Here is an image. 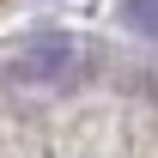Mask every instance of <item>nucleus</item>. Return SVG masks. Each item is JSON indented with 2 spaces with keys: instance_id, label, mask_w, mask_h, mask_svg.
<instances>
[{
  "instance_id": "nucleus-1",
  "label": "nucleus",
  "mask_w": 158,
  "mask_h": 158,
  "mask_svg": "<svg viewBox=\"0 0 158 158\" xmlns=\"http://www.w3.org/2000/svg\"><path fill=\"white\" fill-rule=\"evenodd\" d=\"M73 37L67 31H37L24 37V49L12 55V79H31V85H55V79L73 73Z\"/></svg>"
},
{
  "instance_id": "nucleus-2",
  "label": "nucleus",
  "mask_w": 158,
  "mask_h": 158,
  "mask_svg": "<svg viewBox=\"0 0 158 158\" xmlns=\"http://www.w3.org/2000/svg\"><path fill=\"white\" fill-rule=\"evenodd\" d=\"M122 24L158 43V0H122Z\"/></svg>"
}]
</instances>
